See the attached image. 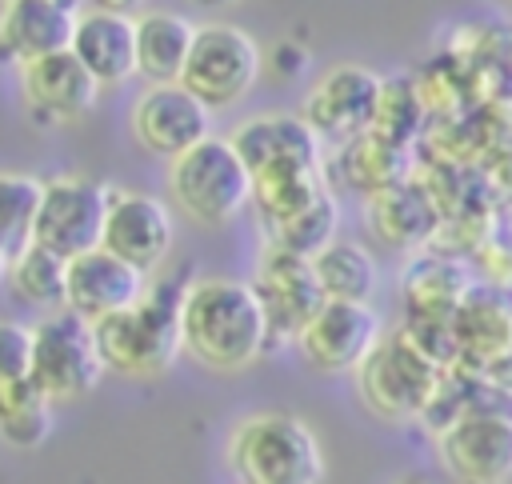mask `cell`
Wrapping results in <instances>:
<instances>
[{
  "label": "cell",
  "instance_id": "22",
  "mask_svg": "<svg viewBox=\"0 0 512 484\" xmlns=\"http://www.w3.org/2000/svg\"><path fill=\"white\" fill-rule=\"evenodd\" d=\"M364 220H368V232L380 236L384 244L392 248H428L432 236L440 232V208L432 200V192L416 180H404V184H392L376 196H368V208H364Z\"/></svg>",
  "mask_w": 512,
  "mask_h": 484
},
{
  "label": "cell",
  "instance_id": "28",
  "mask_svg": "<svg viewBox=\"0 0 512 484\" xmlns=\"http://www.w3.org/2000/svg\"><path fill=\"white\" fill-rule=\"evenodd\" d=\"M56 404L32 384H0V432L12 448H40L52 436Z\"/></svg>",
  "mask_w": 512,
  "mask_h": 484
},
{
  "label": "cell",
  "instance_id": "16",
  "mask_svg": "<svg viewBox=\"0 0 512 484\" xmlns=\"http://www.w3.org/2000/svg\"><path fill=\"white\" fill-rule=\"evenodd\" d=\"M148 296V272L132 268L108 248L84 252L68 264V312L88 324H100Z\"/></svg>",
  "mask_w": 512,
  "mask_h": 484
},
{
  "label": "cell",
  "instance_id": "14",
  "mask_svg": "<svg viewBox=\"0 0 512 484\" xmlns=\"http://www.w3.org/2000/svg\"><path fill=\"white\" fill-rule=\"evenodd\" d=\"M20 96L36 124L64 128V124H80L96 108L100 80L76 60V52H60L48 60L20 64Z\"/></svg>",
  "mask_w": 512,
  "mask_h": 484
},
{
  "label": "cell",
  "instance_id": "26",
  "mask_svg": "<svg viewBox=\"0 0 512 484\" xmlns=\"http://www.w3.org/2000/svg\"><path fill=\"white\" fill-rule=\"evenodd\" d=\"M312 268L324 288V300H332V304H368L380 284L376 256L356 240H332L312 260Z\"/></svg>",
  "mask_w": 512,
  "mask_h": 484
},
{
  "label": "cell",
  "instance_id": "11",
  "mask_svg": "<svg viewBox=\"0 0 512 484\" xmlns=\"http://www.w3.org/2000/svg\"><path fill=\"white\" fill-rule=\"evenodd\" d=\"M132 136L144 152L168 164L212 136V108H204L184 84H148L132 104Z\"/></svg>",
  "mask_w": 512,
  "mask_h": 484
},
{
  "label": "cell",
  "instance_id": "1",
  "mask_svg": "<svg viewBox=\"0 0 512 484\" xmlns=\"http://www.w3.org/2000/svg\"><path fill=\"white\" fill-rule=\"evenodd\" d=\"M180 340L208 372H248L276 344L252 280L240 276H196L184 284Z\"/></svg>",
  "mask_w": 512,
  "mask_h": 484
},
{
  "label": "cell",
  "instance_id": "10",
  "mask_svg": "<svg viewBox=\"0 0 512 484\" xmlns=\"http://www.w3.org/2000/svg\"><path fill=\"white\" fill-rule=\"evenodd\" d=\"M384 328L372 304H324L308 328L296 336V348L304 356L308 368L328 372V376H344V372H360L368 364V356L380 348Z\"/></svg>",
  "mask_w": 512,
  "mask_h": 484
},
{
  "label": "cell",
  "instance_id": "15",
  "mask_svg": "<svg viewBox=\"0 0 512 484\" xmlns=\"http://www.w3.org/2000/svg\"><path fill=\"white\" fill-rule=\"evenodd\" d=\"M172 236H176L172 212L160 204V196L136 192V188H112V208L104 228L108 252H116L140 272H152L172 252Z\"/></svg>",
  "mask_w": 512,
  "mask_h": 484
},
{
  "label": "cell",
  "instance_id": "9",
  "mask_svg": "<svg viewBox=\"0 0 512 484\" xmlns=\"http://www.w3.org/2000/svg\"><path fill=\"white\" fill-rule=\"evenodd\" d=\"M380 84H384V76H376L364 64H332L308 84L300 116L316 128V136L324 144L340 148V144L372 132Z\"/></svg>",
  "mask_w": 512,
  "mask_h": 484
},
{
  "label": "cell",
  "instance_id": "27",
  "mask_svg": "<svg viewBox=\"0 0 512 484\" xmlns=\"http://www.w3.org/2000/svg\"><path fill=\"white\" fill-rule=\"evenodd\" d=\"M4 276H8V288H12L16 300L36 304L48 316L64 312V304H68V260H60L56 252L32 244L24 256H16L4 268Z\"/></svg>",
  "mask_w": 512,
  "mask_h": 484
},
{
  "label": "cell",
  "instance_id": "31",
  "mask_svg": "<svg viewBox=\"0 0 512 484\" xmlns=\"http://www.w3.org/2000/svg\"><path fill=\"white\" fill-rule=\"evenodd\" d=\"M340 228V208H336V196L328 192L320 204H312L308 212L292 216L288 224L280 228H268V248H280V252H292V256H304V260H316L336 236Z\"/></svg>",
  "mask_w": 512,
  "mask_h": 484
},
{
  "label": "cell",
  "instance_id": "25",
  "mask_svg": "<svg viewBox=\"0 0 512 484\" xmlns=\"http://www.w3.org/2000/svg\"><path fill=\"white\" fill-rule=\"evenodd\" d=\"M332 160H336V164H332L336 176H340L348 188H360V192H368V196H376V192H384V188H392V184L412 180V152H408V148H396V144H388V140H380V136H372V132H364V136L340 144Z\"/></svg>",
  "mask_w": 512,
  "mask_h": 484
},
{
  "label": "cell",
  "instance_id": "33",
  "mask_svg": "<svg viewBox=\"0 0 512 484\" xmlns=\"http://www.w3.org/2000/svg\"><path fill=\"white\" fill-rule=\"evenodd\" d=\"M308 48H300L296 40H280L276 48H272V72L276 76H296V72H304L308 68Z\"/></svg>",
  "mask_w": 512,
  "mask_h": 484
},
{
  "label": "cell",
  "instance_id": "7",
  "mask_svg": "<svg viewBox=\"0 0 512 484\" xmlns=\"http://www.w3.org/2000/svg\"><path fill=\"white\" fill-rule=\"evenodd\" d=\"M264 72V48L256 44L252 32L228 20L200 24L196 48L188 56V68L180 84L204 104V108H232L240 104Z\"/></svg>",
  "mask_w": 512,
  "mask_h": 484
},
{
  "label": "cell",
  "instance_id": "5",
  "mask_svg": "<svg viewBox=\"0 0 512 484\" xmlns=\"http://www.w3.org/2000/svg\"><path fill=\"white\" fill-rule=\"evenodd\" d=\"M444 380H448V372L440 364H432L408 340L404 328L384 336L380 348L368 356V364L356 372L368 412H376L380 420H392V424L428 420L444 392Z\"/></svg>",
  "mask_w": 512,
  "mask_h": 484
},
{
  "label": "cell",
  "instance_id": "24",
  "mask_svg": "<svg viewBox=\"0 0 512 484\" xmlns=\"http://www.w3.org/2000/svg\"><path fill=\"white\" fill-rule=\"evenodd\" d=\"M328 196V164H280L252 176V208L268 228L288 224Z\"/></svg>",
  "mask_w": 512,
  "mask_h": 484
},
{
  "label": "cell",
  "instance_id": "19",
  "mask_svg": "<svg viewBox=\"0 0 512 484\" xmlns=\"http://www.w3.org/2000/svg\"><path fill=\"white\" fill-rule=\"evenodd\" d=\"M476 288L480 284L472 268L456 252L440 248L416 252L400 276V300L408 308V320H452Z\"/></svg>",
  "mask_w": 512,
  "mask_h": 484
},
{
  "label": "cell",
  "instance_id": "23",
  "mask_svg": "<svg viewBox=\"0 0 512 484\" xmlns=\"http://www.w3.org/2000/svg\"><path fill=\"white\" fill-rule=\"evenodd\" d=\"M200 24L172 8L136 12V40H140V76L148 84H180L188 56L196 48Z\"/></svg>",
  "mask_w": 512,
  "mask_h": 484
},
{
  "label": "cell",
  "instance_id": "17",
  "mask_svg": "<svg viewBox=\"0 0 512 484\" xmlns=\"http://www.w3.org/2000/svg\"><path fill=\"white\" fill-rule=\"evenodd\" d=\"M80 4L72 0H8L0 8V48L8 60L32 64L72 52L80 28Z\"/></svg>",
  "mask_w": 512,
  "mask_h": 484
},
{
  "label": "cell",
  "instance_id": "8",
  "mask_svg": "<svg viewBox=\"0 0 512 484\" xmlns=\"http://www.w3.org/2000/svg\"><path fill=\"white\" fill-rule=\"evenodd\" d=\"M108 208H112V184H100L84 172H56L44 180L36 244L72 264L76 256L104 248Z\"/></svg>",
  "mask_w": 512,
  "mask_h": 484
},
{
  "label": "cell",
  "instance_id": "21",
  "mask_svg": "<svg viewBox=\"0 0 512 484\" xmlns=\"http://www.w3.org/2000/svg\"><path fill=\"white\" fill-rule=\"evenodd\" d=\"M456 336H460V352L464 364L472 372L496 368L512 360V292L504 288H476L464 308L452 316Z\"/></svg>",
  "mask_w": 512,
  "mask_h": 484
},
{
  "label": "cell",
  "instance_id": "34",
  "mask_svg": "<svg viewBox=\"0 0 512 484\" xmlns=\"http://www.w3.org/2000/svg\"><path fill=\"white\" fill-rule=\"evenodd\" d=\"M396 484H436V480H428V476H420V472H408V476H400Z\"/></svg>",
  "mask_w": 512,
  "mask_h": 484
},
{
  "label": "cell",
  "instance_id": "2",
  "mask_svg": "<svg viewBox=\"0 0 512 484\" xmlns=\"http://www.w3.org/2000/svg\"><path fill=\"white\" fill-rule=\"evenodd\" d=\"M228 464L240 484H320L324 480L320 440L292 412L244 416L228 436Z\"/></svg>",
  "mask_w": 512,
  "mask_h": 484
},
{
  "label": "cell",
  "instance_id": "12",
  "mask_svg": "<svg viewBox=\"0 0 512 484\" xmlns=\"http://www.w3.org/2000/svg\"><path fill=\"white\" fill-rule=\"evenodd\" d=\"M440 464L460 484H508L512 480V416L472 412L436 432Z\"/></svg>",
  "mask_w": 512,
  "mask_h": 484
},
{
  "label": "cell",
  "instance_id": "18",
  "mask_svg": "<svg viewBox=\"0 0 512 484\" xmlns=\"http://www.w3.org/2000/svg\"><path fill=\"white\" fill-rule=\"evenodd\" d=\"M228 140L252 176L280 164H324V140L300 112H284V108L260 112L252 120H240Z\"/></svg>",
  "mask_w": 512,
  "mask_h": 484
},
{
  "label": "cell",
  "instance_id": "20",
  "mask_svg": "<svg viewBox=\"0 0 512 484\" xmlns=\"http://www.w3.org/2000/svg\"><path fill=\"white\" fill-rule=\"evenodd\" d=\"M76 60L104 84H124L128 76H140V40H136V16L124 8L92 4L80 12V28L72 40Z\"/></svg>",
  "mask_w": 512,
  "mask_h": 484
},
{
  "label": "cell",
  "instance_id": "4",
  "mask_svg": "<svg viewBox=\"0 0 512 484\" xmlns=\"http://www.w3.org/2000/svg\"><path fill=\"white\" fill-rule=\"evenodd\" d=\"M168 192L188 220L220 228L252 204V172L228 136H208L168 164Z\"/></svg>",
  "mask_w": 512,
  "mask_h": 484
},
{
  "label": "cell",
  "instance_id": "30",
  "mask_svg": "<svg viewBox=\"0 0 512 484\" xmlns=\"http://www.w3.org/2000/svg\"><path fill=\"white\" fill-rule=\"evenodd\" d=\"M420 128H424V100L416 92V80L412 76H384L372 136H380L396 148H412Z\"/></svg>",
  "mask_w": 512,
  "mask_h": 484
},
{
  "label": "cell",
  "instance_id": "13",
  "mask_svg": "<svg viewBox=\"0 0 512 484\" xmlns=\"http://www.w3.org/2000/svg\"><path fill=\"white\" fill-rule=\"evenodd\" d=\"M252 288H256V296H260V304L268 312V324H272V340L276 344L284 336L296 340L308 328V320L328 304L324 300V288L316 280L312 260L292 256V252H280V248H264L260 252Z\"/></svg>",
  "mask_w": 512,
  "mask_h": 484
},
{
  "label": "cell",
  "instance_id": "29",
  "mask_svg": "<svg viewBox=\"0 0 512 484\" xmlns=\"http://www.w3.org/2000/svg\"><path fill=\"white\" fill-rule=\"evenodd\" d=\"M44 204V180L28 172L0 176V208H4V268L36 244V216Z\"/></svg>",
  "mask_w": 512,
  "mask_h": 484
},
{
  "label": "cell",
  "instance_id": "32",
  "mask_svg": "<svg viewBox=\"0 0 512 484\" xmlns=\"http://www.w3.org/2000/svg\"><path fill=\"white\" fill-rule=\"evenodd\" d=\"M32 352H36V332L28 324L4 320L0 324V384L32 380Z\"/></svg>",
  "mask_w": 512,
  "mask_h": 484
},
{
  "label": "cell",
  "instance_id": "3",
  "mask_svg": "<svg viewBox=\"0 0 512 484\" xmlns=\"http://www.w3.org/2000/svg\"><path fill=\"white\" fill-rule=\"evenodd\" d=\"M180 292H148L140 304L92 324L96 348L108 372L128 380H152L164 376L176 356L184 352L180 340Z\"/></svg>",
  "mask_w": 512,
  "mask_h": 484
},
{
  "label": "cell",
  "instance_id": "6",
  "mask_svg": "<svg viewBox=\"0 0 512 484\" xmlns=\"http://www.w3.org/2000/svg\"><path fill=\"white\" fill-rule=\"evenodd\" d=\"M36 352H32V384L52 404H80L104 380V360L96 348V328L76 312H52L32 324Z\"/></svg>",
  "mask_w": 512,
  "mask_h": 484
}]
</instances>
